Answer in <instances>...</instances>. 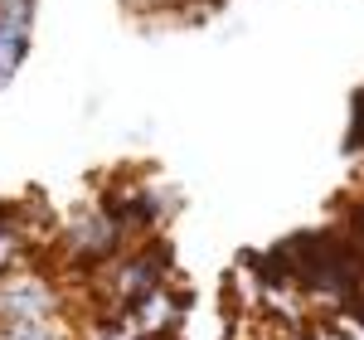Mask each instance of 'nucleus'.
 Instances as JSON below:
<instances>
[{
	"label": "nucleus",
	"instance_id": "obj_3",
	"mask_svg": "<svg viewBox=\"0 0 364 340\" xmlns=\"http://www.w3.org/2000/svg\"><path fill=\"white\" fill-rule=\"evenodd\" d=\"M0 340H83V331L68 316H44V321H0Z\"/></svg>",
	"mask_w": 364,
	"mask_h": 340
},
{
	"label": "nucleus",
	"instance_id": "obj_5",
	"mask_svg": "<svg viewBox=\"0 0 364 340\" xmlns=\"http://www.w3.org/2000/svg\"><path fill=\"white\" fill-rule=\"evenodd\" d=\"M132 5H146V10H185L190 0H132Z\"/></svg>",
	"mask_w": 364,
	"mask_h": 340
},
{
	"label": "nucleus",
	"instance_id": "obj_4",
	"mask_svg": "<svg viewBox=\"0 0 364 340\" xmlns=\"http://www.w3.org/2000/svg\"><path fill=\"white\" fill-rule=\"evenodd\" d=\"M331 321L340 326V336H345V340H364V321H360V316H331Z\"/></svg>",
	"mask_w": 364,
	"mask_h": 340
},
{
	"label": "nucleus",
	"instance_id": "obj_2",
	"mask_svg": "<svg viewBox=\"0 0 364 340\" xmlns=\"http://www.w3.org/2000/svg\"><path fill=\"white\" fill-rule=\"evenodd\" d=\"M29 29H34V5L0 10V87L20 73V63L29 54Z\"/></svg>",
	"mask_w": 364,
	"mask_h": 340
},
{
	"label": "nucleus",
	"instance_id": "obj_1",
	"mask_svg": "<svg viewBox=\"0 0 364 340\" xmlns=\"http://www.w3.org/2000/svg\"><path fill=\"white\" fill-rule=\"evenodd\" d=\"M63 316V287L49 267H15L0 277V321H44Z\"/></svg>",
	"mask_w": 364,
	"mask_h": 340
},
{
	"label": "nucleus",
	"instance_id": "obj_6",
	"mask_svg": "<svg viewBox=\"0 0 364 340\" xmlns=\"http://www.w3.org/2000/svg\"><path fill=\"white\" fill-rule=\"evenodd\" d=\"M25 5H34V0H0V10H25Z\"/></svg>",
	"mask_w": 364,
	"mask_h": 340
}]
</instances>
